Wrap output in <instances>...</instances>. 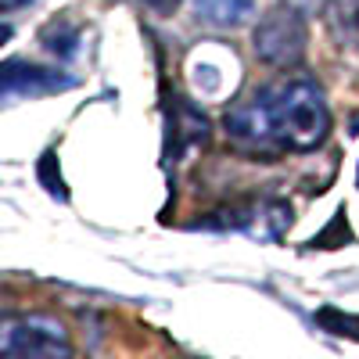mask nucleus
<instances>
[{
  "instance_id": "6e6552de",
  "label": "nucleus",
  "mask_w": 359,
  "mask_h": 359,
  "mask_svg": "<svg viewBox=\"0 0 359 359\" xmlns=\"http://www.w3.org/2000/svg\"><path fill=\"white\" fill-rule=\"evenodd\" d=\"M25 4H33V0H0V8H11V11H18Z\"/></svg>"
},
{
  "instance_id": "20e7f679",
  "label": "nucleus",
  "mask_w": 359,
  "mask_h": 359,
  "mask_svg": "<svg viewBox=\"0 0 359 359\" xmlns=\"http://www.w3.org/2000/svg\"><path fill=\"white\" fill-rule=\"evenodd\" d=\"M69 86H76V76L54 69V65H36V62H25V57L0 62V104L22 101V97L62 94Z\"/></svg>"
},
{
  "instance_id": "f03ea898",
  "label": "nucleus",
  "mask_w": 359,
  "mask_h": 359,
  "mask_svg": "<svg viewBox=\"0 0 359 359\" xmlns=\"http://www.w3.org/2000/svg\"><path fill=\"white\" fill-rule=\"evenodd\" d=\"M69 327L50 313L0 316V359H72Z\"/></svg>"
},
{
  "instance_id": "39448f33",
  "label": "nucleus",
  "mask_w": 359,
  "mask_h": 359,
  "mask_svg": "<svg viewBox=\"0 0 359 359\" xmlns=\"http://www.w3.org/2000/svg\"><path fill=\"white\" fill-rule=\"evenodd\" d=\"M194 11L208 25L233 29V25L248 22V15L255 11V0H194Z\"/></svg>"
},
{
  "instance_id": "7ed1b4c3",
  "label": "nucleus",
  "mask_w": 359,
  "mask_h": 359,
  "mask_svg": "<svg viewBox=\"0 0 359 359\" xmlns=\"http://www.w3.org/2000/svg\"><path fill=\"white\" fill-rule=\"evenodd\" d=\"M306 43H309L306 18H302V11L291 8V4L266 11V18L255 25V33H252L255 57L262 65H269V69L298 65V62H302V54H306Z\"/></svg>"
},
{
  "instance_id": "f257e3e1",
  "label": "nucleus",
  "mask_w": 359,
  "mask_h": 359,
  "mask_svg": "<svg viewBox=\"0 0 359 359\" xmlns=\"http://www.w3.org/2000/svg\"><path fill=\"white\" fill-rule=\"evenodd\" d=\"M223 130L245 151H316L331 133V108L309 76H284L230 104Z\"/></svg>"
},
{
  "instance_id": "423d86ee",
  "label": "nucleus",
  "mask_w": 359,
  "mask_h": 359,
  "mask_svg": "<svg viewBox=\"0 0 359 359\" xmlns=\"http://www.w3.org/2000/svg\"><path fill=\"white\" fill-rule=\"evenodd\" d=\"M327 18H331L338 40H345L348 47H359V0H334Z\"/></svg>"
},
{
  "instance_id": "0eeeda50",
  "label": "nucleus",
  "mask_w": 359,
  "mask_h": 359,
  "mask_svg": "<svg viewBox=\"0 0 359 359\" xmlns=\"http://www.w3.org/2000/svg\"><path fill=\"white\" fill-rule=\"evenodd\" d=\"M184 0H144V8L147 11H155V15H172Z\"/></svg>"
},
{
  "instance_id": "1a4fd4ad",
  "label": "nucleus",
  "mask_w": 359,
  "mask_h": 359,
  "mask_svg": "<svg viewBox=\"0 0 359 359\" xmlns=\"http://www.w3.org/2000/svg\"><path fill=\"white\" fill-rule=\"evenodd\" d=\"M11 40V25H4V22H0V47H4Z\"/></svg>"
}]
</instances>
